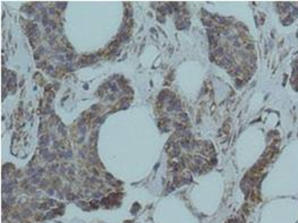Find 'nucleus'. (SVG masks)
<instances>
[{
    "label": "nucleus",
    "mask_w": 298,
    "mask_h": 223,
    "mask_svg": "<svg viewBox=\"0 0 298 223\" xmlns=\"http://www.w3.org/2000/svg\"><path fill=\"white\" fill-rule=\"evenodd\" d=\"M48 143H49V136H42V138H41V140H40L41 146L44 147V146L48 145Z\"/></svg>",
    "instance_id": "nucleus-1"
},
{
    "label": "nucleus",
    "mask_w": 298,
    "mask_h": 223,
    "mask_svg": "<svg viewBox=\"0 0 298 223\" xmlns=\"http://www.w3.org/2000/svg\"><path fill=\"white\" fill-rule=\"evenodd\" d=\"M292 21H294V18L291 17V16H287V17H285L283 19H282V24L283 25H289V24H291L292 23Z\"/></svg>",
    "instance_id": "nucleus-2"
},
{
    "label": "nucleus",
    "mask_w": 298,
    "mask_h": 223,
    "mask_svg": "<svg viewBox=\"0 0 298 223\" xmlns=\"http://www.w3.org/2000/svg\"><path fill=\"white\" fill-rule=\"evenodd\" d=\"M214 54L215 56H223V49L218 46L217 49H214Z\"/></svg>",
    "instance_id": "nucleus-3"
},
{
    "label": "nucleus",
    "mask_w": 298,
    "mask_h": 223,
    "mask_svg": "<svg viewBox=\"0 0 298 223\" xmlns=\"http://www.w3.org/2000/svg\"><path fill=\"white\" fill-rule=\"evenodd\" d=\"M194 160L197 162V164H203V163H204V160H203V159H201L200 156H195Z\"/></svg>",
    "instance_id": "nucleus-4"
},
{
    "label": "nucleus",
    "mask_w": 298,
    "mask_h": 223,
    "mask_svg": "<svg viewBox=\"0 0 298 223\" xmlns=\"http://www.w3.org/2000/svg\"><path fill=\"white\" fill-rule=\"evenodd\" d=\"M59 130H60L61 132H63V134H65V130H63V125H60V127H59Z\"/></svg>",
    "instance_id": "nucleus-5"
},
{
    "label": "nucleus",
    "mask_w": 298,
    "mask_h": 223,
    "mask_svg": "<svg viewBox=\"0 0 298 223\" xmlns=\"http://www.w3.org/2000/svg\"><path fill=\"white\" fill-rule=\"evenodd\" d=\"M296 67H297V69H298V61H297V65H296Z\"/></svg>",
    "instance_id": "nucleus-6"
}]
</instances>
